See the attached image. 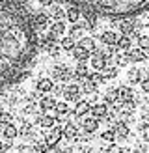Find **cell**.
I'll return each instance as SVG.
<instances>
[{
	"mask_svg": "<svg viewBox=\"0 0 149 153\" xmlns=\"http://www.w3.org/2000/svg\"><path fill=\"white\" fill-rule=\"evenodd\" d=\"M52 32H56V34L63 32V22H56V25H54V28H52Z\"/></svg>",
	"mask_w": 149,
	"mask_h": 153,
	"instance_id": "cell-27",
	"label": "cell"
},
{
	"mask_svg": "<svg viewBox=\"0 0 149 153\" xmlns=\"http://www.w3.org/2000/svg\"><path fill=\"white\" fill-rule=\"evenodd\" d=\"M116 136H119V138H127L129 136V127L127 125H123V123H119V125H116Z\"/></svg>",
	"mask_w": 149,
	"mask_h": 153,
	"instance_id": "cell-11",
	"label": "cell"
},
{
	"mask_svg": "<svg viewBox=\"0 0 149 153\" xmlns=\"http://www.w3.org/2000/svg\"><path fill=\"white\" fill-rule=\"evenodd\" d=\"M84 131L88 133V134H91V133H95L97 129H99V120H95V118H88V120H84Z\"/></svg>",
	"mask_w": 149,
	"mask_h": 153,
	"instance_id": "cell-5",
	"label": "cell"
},
{
	"mask_svg": "<svg viewBox=\"0 0 149 153\" xmlns=\"http://www.w3.org/2000/svg\"><path fill=\"white\" fill-rule=\"evenodd\" d=\"M73 7L93 15L127 17L149 10V0H65Z\"/></svg>",
	"mask_w": 149,
	"mask_h": 153,
	"instance_id": "cell-2",
	"label": "cell"
},
{
	"mask_svg": "<svg viewBox=\"0 0 149 153\" xmlns=\"http://www.w3.org/2000/svg\"><path fill=\"white\" fill-rule=\"evenodd\" d=\"M50 86H52L50 80H41L39 84H37V88H39L41 91H49V90H50Z\"/></svg>",
	"mask_w": 149,
	"mask_h": 153,
	"instance_id": "cell-19",
	"label": "cell"
},
{
	"mask_svg": "<svg viewBox=\"0 0 149 153\" xmlns=\"http://www.w3.org/2000/svg\"><path fill=\"white\" fill-rule=\"evenodd\" d=\"M78 17H80V10L78 7H69V10H67V19H69L71 22H77L78 21Z\"/></svg>",
	"mask_w": 149,
	"mask_h": 153,
	"instance_id": "cell-10",
	"label": "cell"
},
{
	"mask_svg": "<svg viewBox=\"0 0 149 153\" xmlns=\"http://www.w3.org/2000/svg\"><path fill=\"white\" fill-rule=\"evenodd\" d=\"M78 47L86 49L88 52H91V51L95 49V43H93V39H91V37H84V39H80V41H78Z\"/></svg>",
	"mask_w": 149,
	"mask_h": 153,
	"instance_id": "cell-8",
	"label": "cell"
},
{
	"mask_svg": "<svg viewBox=\"0 0 149 153\" xmlns=\"http://www.w3.org/2000/svg\"><path fill=\"white\" fill-rule=\"evenodd\" d=\"M88 54H89V52H88L86 49H82V47H77V49H74V58H77V60H86Z\"/></svg>",
	"mask_w": 149,
	"mask_h": 153,
	"instance_id": "cell-13",
	"label": "cell"
},
{
	"mask_svg": "<svg viewBox=\"0 0 149 153\" xmlns=\"http://www.w3.org/2000/svg\"><path fill=\"white\" fill-rule=\"evenodd\" d=\"M138 45H140L142 49H149V36H144V37H140Z\"/></svg>",
	"mask_w": 149,
	"mask_h": 153,
	"instance_id": "cell-21",
	"label": "cell"
},
{
	"mask_svg": "<svg viewBox=\"0 0 149 153\" xmlns=\"http://www.w3.org/2000/svg\"><path fill=\"white\" fill-rule=\"evenodd\" d=\"M77 75H80V76H86V75H88V69H86V65H82V64H80V65L77 67Z\"/></svg>",
	"mask_w": 149,
	"mask_h": 153,
	"instance_id": "cell-24",
	"label": "cell"
},
{
	"mask_svg": "<svg viewBox=\"0 0 149 153\" xmlns=\"http://www.w3.org/2000/svg\"><path fill=\"white\" fill-rule=\"evenodd\" d=\"M88 110H91L88 103H84V101H82V103H78V106H77V112H78V114H86Z\"/></svg>",
	"mask_w": 149,
	"mask_h": 153,
	"instance_id": "cell-18",
	"label": "cell"
},
{
	"mask_svg": "<svg viewBox=\"0 0 149 153\" xmlns=\"http://www.w3.org/2000/svg\"><path fill=\"white\" fill-rule=\"evenodd\" d=\"M17 127H15V125H11V123H7L6 127H4V136H6V138L7 140H13L15 138V136H17Z\"/></svg>",
	"mask_w": 149,
	"mask_h": 153,
	"instance_id": "cell-6",
	"label": "cell"
},
{
	"mask_svg": "<svg viewBox=\"0 0 149 153\" xmlns=\"http://www.w3.org/2000/svg\"><path fill=\"white\" fill-rule=\"evenodd\" d=\"M104 58H106V56H103V54H97V56H93V60H91V65H93V69H103V67H104Z\"/></svg>",
	"mask_w": 149,
	"mask_h": 153,
	"instance_id": "cell-12",
	"label": "cell"
},
{
	"mask_svg": "<svg viewBox=\"0 0 149 153\" xmlns=\"http://www.w3.org/2000/svg\"><path fill=\"white\" fill-rule=\"evenodd\" d=\"M103 140H106V142H114L116 140V131H114V129H108V131H104L103 133Z\"/></svg>",
	"mask_w": 149,
	"mask_h": 153,
	"instance_id": "cell-14",
	"label": "cell"
},
{
	"mask_svg": "<svg viewBox=\"0 0 149 153\" xmlns=\"http://www.w3.org/2000/svg\"><path fill=\"white\" fill-rule=\"evenodd\" d=\"M131 58H132V60H144V58H145V54H144L142 51H132Z\"/></svg>",
	"mask_w": 149,
	"mask_h": 153,
	"instance_id": "cell-23",
	"label": "cell"
},
{
	"mask_svg": "<svg viewBox=\"0 0 149 153\" xmlns=\"http://www.w3.org/2000/svg\"><path fill=\"white\" fill-rule=\"evenodd\" d=\"M56 108H58L60 114H65V112H67V105H65V103H58V105H56Z\"/></svg>",
	"mask_w": 149,
	"mask_h": 153,
	"instance_id": "cell-26",
	"label": "cell"
},
{
	"mask_svg": "<svg viewBox=\"0 0 149 153\" xmlns=\"http://www.w3.org/2000/svg\"><path fill=\"white\" fill-rule=\"evenodd\" d=\"M10 149V142H0V151H6Z\"/></svg>",
	"mask_w": 149,
	"mask_h": 153,
	"instance_id": "cell-28",
	"label": "cell"
},
{
	"mask_svg": "<svg viewBox=\"0 0 149 153\" xmlns=\"http://www.w3.org/2000/svg\"><path fill=\"white\" fill-rule=\"evenodd\" d=\"M117 45H119L121 49H129V47H131V39H129V36H121V37L117 39Z\"/></svg>",
	"mask_w": 149,
	"mask_h": 153,
	"instance_id": "cell-15",
	"label": "cell"
},
{
	"mask_svg": "<svg viewBox=\"0 0 149 153\" xmlns=\"http://www.w3.org/2000/svg\"><path fill=\"white\" fill-rule=\"evenodd\" d=\"M32 19L17 0H0V90L26 71L35 51Z\"/></svg>",
	"mask_w": 149,
	"mask_h": 153,
	"instance_id": "cell-1",
	"label": "cell"
},
{
	"mask_svg": "<svg viewBox=\"0 0 149 153\" xmlns=\"http://www.w3.org/2000/svg\"><path fill=\"white\" fill-rule=\"evenodd\" d=\"M41 106H43L45 110H47V108H52V106H54V101H52V99H49V97H45L43 101H41Z\"/></svg>",
	"mask_w": 149,
	"mask_h": 153,
	"instance_id": "cell-20",
	"label": "cell"
},
{
	"mask_svg": "<svg viewBox=\"0 0 149 153\" xmlns=\"http://www.w3.org/2000/svg\"><path fill=\"white\" fill-rule=\"evenodd\" d=\"M39 123H41L43 127L50 129V127H52V123H54V120H52V118H49V116H43V118L39 120Z\"/></svg>",
	"mask_w": 149,
	"mask_h": 153,
	"instance_id": "cell-17",
	"label": "cell"
},
{
	"mask_svg": "<svg viewBox=\"0 0 149 153\" xmlns=\"http://www.w3.org/2000/svg\"><path fill=\"white\" fill-rule=\"evenodd\" d=\"M101 39H103L104 43H106V45H114V43H117L119 37H117L114 32H104V34L101 36Z\"/></svg>",
	"mask_w": 149,
	"mask_h": 153,
	"instance_id": "cell-9",
	"label": "cell"
},
{
	"mask_svg": "<svg viewBox=\"0 0 149 153\" xmlns=\"http://www.w3.org/2000/svg\"><path fill=\"white\" fill-rule=\"evenodd\" d=\"M43 153H63V151L60 149L58 146H52V148H47V149H45Z\"/></svg>",
	"mask_w": 149,
	"mask_h": 153,
	"instance_id": "cell-25",
	"label": "cell"
},
{
	"mask_svg": "<svg viewBox=\"0 0 149 153\" xmlns=\"http://www.w3.org/2000/svg\"><path fill=\"white\" fill-rule=\"evenodd\" d=\"M62 47H63V49H67V51L74 49V41H73V37H63V41H62Z\"/></svg>",
	"mask_w": 149,
	"mask_h": 153,
	"instance_id": "cell-16",
	"label": "cell"
},
{
	"mask_svg": "<svg viewBox=\"0 0 149 153\" xmlns=\"http://www.w3.org/2000/svg\"><path fill=\"white\" fill-rule=\"evenodd\" d=\"M91 114H93V118H95V120L106 118V116H108V106H106V105H103V103H99V105L91 106Z\"/></svg>",
	"mask_w": 149,
	"mask_h": 153,
	"instance_id": "cell-4",
	"label": "cell"
},
{
	"mask_svg": "<svg viewBox=\"0 0 149 153\" xmlns=\"http://www.w3.org/2000/svg\"><path fill=\"white\" fill-rule=\"evenodd\" d=\"M62 136H63V129H52V131H49L47 134H45V146L47 148H52V146H56V144L62 140Z\"/></svg>",
	"mask_w": 149,
	"mask_h": 153,
	"instance_id": "cell-3",
	"label": "cell"
},
{
	"mask_svg": "<svg viewBox=\"0 0 149 153\" xmlns=\"http://www.w3.org/2000/svg\"><path fill=\"white\" fill-rule=\"evenodd\" d=\"M63 134L67 136V138H77L78 136V131H77V127H74L73 123H67L63 127Z\"/></svg>",
	"mask_w": 149,
	"mask_h": 153,
	"instance_id": "cell-7",
	"label": "cell"
},
{
	"mask_svg": "<svg viewBox=\"0 0 149 153\" xmlns=\"http://www.w3.org/2000/svg\"><path fill=\"white\" fill-rule=\"evenodd\" d=\"M142 88H144V91H149V79L142 82Z\"/></svg>",
	"mask_w": 149,
	"mask_h": 153,
	"instance_id": "cell-29",
	"label": "cell"
},
{
	"mask_svg": "<svg viewBox=\"0 0 149 153\" xmlns=\"http://www.w3.org/2000/svg\"><path fill=\"white\" fill-rule=\"evenodd\" d=\"M142 136H144V140H145V142H149V123L142 125Z\"/></svg>",
	"mask_w": 149,
	"mask_h": 153,
	"instance_id": "cell-22",
	"label": "cell"
}]
</instances>
